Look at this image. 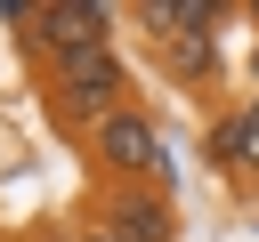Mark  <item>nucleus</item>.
I'll use <instances>...</instances> for the list:
<instances>
[{
	"label": "nucleus",
	"mask_w": 259,
	"mask_h": 242,
	"mask_svg": "<svg viewBox=\"0 0 259 242\" xmlns=\"http://www.w3.org/2000/svg\"><path fill=\"white\" fill-rule=\"evenodd\" d=\"M49 121L57 129H97L105 113H121L130 105V73H121V56L113 48H89V56H65V65H49Z\"/></svg>",
	"instance_id": "1"
},
{
	"label": "nucleus",
	"mask_w": 259,
	"mask_h": 242,
	"mask_svg": "<svg viewBox=\"0 0 259 242\" xmlns=\"http://www.w3.org/2000/svg\"><path fill=\"white\" fill-rule=\"evenodd\" d=\"M8 24H24V48L40 65H65V56H89V48H113V8L97 0H49V8H0Z\"/></svg>",
	"instance_id": "2"
},
{
	"label": "nucleus",
	"mask_w": 259,
	"mask_h": 242,
	"mask_svg": "<svg viewBox=\"0 0 259 242\" xmlns=\"http://www.w3.org/2000/svg\"><path fill=\"white\" fill-rule=\"evenodd\" d=\"M89 153H97V169H113L121 186H162V129H154V113H138V105H121V113H105L97 129H89Z\"/></svg>",
	"instance_id": "3"
},
{
	"label": "nucleus",
	"mask_w": 259,
	"mask_h": 242,
	"mask_svg": "<svg viewBox=\"0 0 259 242\" xmlns=\"http://www.w3.org/2000/svg\"><path fill=\"white\" fill-rule=\"evenodd\" d=\"M97 234H113V242H170V234H178L170 194H162V186H113L105 210H97Z\"/></svg>",
	"instance_id": "4"
},
{
	"label": "nucleus",
	"mask_w": 259,
	"mask_h": 242,
	"mask_svg": "<svg viewBox=\"0 0 259 242\" xmlns=\"http://www.w3.org/2000/svg\"><path fill=\"white\" fill-rule=\"evenodd\" d=\"M210 161H227V169H251V161H259V97L210 129Z\"/></svg>",
	"instance_id": "5"
},
{
	"label": "nucleus",
	"mask_w": 259,
	"mask_h": 242,
	"mask_svg": "<svg viewBox=\"0 0 259 242\" xmlns=\"http://www.w3.org/2000/svg\"><path fill=\"white\" fill-rule=\"evenodd\" d=\"M170 73L202 81V73H210V32H178V40H170Z\"/></svg>",
	"instance_id": "6"
},
{
	"label": "nucleus",
	"mask_w": 259,
	"mask_h": 242,
	"mask_svg": "<svg viewBox=\"0 0 259 242\" xmlns=\"http://www.w3.org/2000/svg\"><path fill=\"white\" fill-rule=\"evenodd\" d=\"M65 242H105V234H97V226H73V234H65Z\"/></svg>",
	"instance_id": "7"
}]
</instances>
